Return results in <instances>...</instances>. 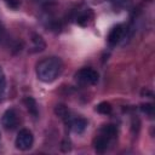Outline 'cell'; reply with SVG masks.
I'll list each match as a JSON object with an SVG mask.
<instances>
[{"mask_svg": "<svg viewBox=\"0 0 155 155\" xmlns=\"http://www.w3.org/2000/svg\"><path fill=\"white\" fill-rule=\"evenodd\" d=\"M63 71V62L58 57H46L36 64V75L42 82L54 81Z\"/></svg>", "mask_w": 155, "mask_h": 155, "instance_id": "1", "label": "cell"}, {"mask_svg": "<svg viewBox=\"0 0 155 155\" xmlns=\"http://www.w3.org/2000/svg\"><path fill=\"white\" fill-rule=\"evenodd\" d=\"M117 131L114 125H105L99 130V133L94 138L93 145L97 153H104L108 149L109 142L116 136Z\"/></svg>", "mask_w": 155, "mask_h": 155, "instance_id": "2", "label": "cell"}, {"mask_svg": "<svg viewBox=\"0 0 155 155\" xmlns=\"http://www.w3.org/2000/svg\"><path fill=\"white\" fill-rule=\"evenodd\" d=\"M75 80L82 85H94L98 81V73L92 68H82L75 74Z\"/></svg>", "mask_w": 155, "mask_h": 155, "instance_id": "3", "label": "cell"}, {"mask_svg": "<svg viewBox=\"0 0 155 155\" xmlns=\"http://www.w3.org/2000/svg\"><path fill=\"white\" fill-rule=\"evenodd\" d=\"M33 142H34V137H33V133L27 130V128H23L18 132L17 137H16V148L19 149V150H29L33 145Z\"/></svg>", "mask_w": 155, "mask_h": 155, "instance_id": "4", "label": "cell"}, {"mask_svg": "<svg viewBox=\"0 0 155 155\" xmlns=\"http://www.w3.org/2000/svg\"><path fill=\"white\" fill-rule=\"evenodd\" d=\"M1 124L6 130H13L18 125V115L15 109H7L1 119Z\"/></svg>", "mask_w": 155, "mask_h": 155, "instance_id": "5", "label": "cell"}, {"mask_svg": "<svg viewBox=\"0 0 155 155\" xmlns=\"http://www.w3.org/2000/svg\"><path fill=\"white\" fill-rule=\"evenodd\" d=\"M124 33H125V27H124L122 24L115 25V27L110 30V33H109V35H108V42H109L110 45H116V44L122 39Z\"/></svg>", "mask_w": 155, "mask_h": 155, "instance_id": "6", "label": "cell"}, {"mask_svg": "<svg viewBox=\"0 0 155 155\" xmlns=\"http://www.w3.org/2000/svg\"><path fill=\"white\" fill-rule=\"evenodd\" d=\"M68 125L75 133H82L87 126V121L82 117H75V119H70L68 121Z\"/></svg>", "mask_w": 155, "mask_h": 155, "instance_id": "7", "label": "cell"}, {"mask_svg": "<svg viewBox=\"0 0 155 155\" xmlns=\"http://www.w3.org/2000/svg\"><path fill=\"white\" fill-rule=\"evenodd\" d=\"M24 104H25L29 114H31L33 117H38L39 111H38V104H36L35 99L33 97H27V98H24Z\"/></svg>", "mask_w": 155, "mask_h": 155, "instance_id": "8", "label": "cell"}, {"mask_svg": "<svg viewBox=\"0 0 155 155\" xmlns=\"http://www.w3.org/2000/svg\"><path fill=\"white\" fill-rule=\"evenodd\" d=\"M54 113H56L62 120H64L67 124H68V121L71 119V117H70V113H69L68 108H67L64 104H58V105L56 107V109H54Z\"/></svg>", "mask_w": 155, "mask_h": 155, "instance_id": "9", "label": "cell"}, {"mask_svg": "<svg viewBox=\"0 0 155 155\" xmlns=\"http://www.w3.org/2000/svg\"><path fill=\"white\" fill-rule=\"evenodd\" d=\"M96 110H97L98 113H101V114L107 115V114H110V113H111V105H110V103H108V102H101V103L96 107Z\"/></svg>", "mask_w": 155, "mask_h": 155, "instance_id": "10", "label": "cell"}, {"mask_svg": "<svg viewBox=\"0 0 155 155\" xmlns=\"http://www.w3.org/2000/svg\"><path fill=\"white\" fill-rule=\"evenodd\" d=\"M5 91H6V79H5V75L2 74V71L0 69V102L4 98Z\"/></svg>", "mask_w": 155, "mask_h": 155, "instance_id": "11", "label": "cell"}, {"mask_svg": "<svg viewBox=\"0 0 155 155\" xmlns=\"http://www.w3.org/2000/svg\"><path fill=\"white\" fill-rule=\"evenodd\" d=\"M90 16H91V12L87 10L85 11L84 13H81L79 17H78V23L81 24V25H86L88 23V19H90Z\"/></svg>", "mask_w": 155, "mask_h": 155, "instance_id": "12", "label": "cell"}, {"mask_svg": "<svg viewBox=\"0 0 155 155\" xmlns=\"http://www.w3.org/2000/svg\"><path fill=\"white\" fill-rule=\"evenodd\" d=\"M33 41H34L35 46L39 47V50H44V47H45V42H44V40H42V38H41L40 35L34 34V35H33Z\"/></svg>", "mask_w": 155, "mask_h": 155, "instance_id": "13", "label": "cell"}, {"mask_svg": "<svg viewBox=\"0 0 155 155\" xmlns=\"http://www.w3.org/2000/svg\"><path fill=\"white\" fill-rule=\"evenodd\" d=\"M4 1L10 8H13V10H17L21 5V0H4Z\"/></svg>", "mask_w": 155, "mask_h": 155, "instance_id": "14", "label": "cell"}, {"mask_svg": "<svg viewBox=\"0 0 155 155\" xmlns=\"http://www.w3.org/2000/svg\"><path fill=\"white\" fill-rule=\"evenodd\" d=\"M142 110H143L144 113H149V114H151V113H153V105H151V104L142 105Z\"/></svg>", "mask_w": 155, "mask_h": 155, "instance_id": "15", "label": "cell"}, {"mask_svg": "<svg viewBox=\"0 0 155 155\" xmlns=\"http://www.w3.org/2000/svg\"><path fill=\"white\" fill-rule=\"evenodd\" d=\"M5 35H6V31H5V28L0 24V41H2L5 39Z\"/></svg>", "mask_w": 155, "mask_h": 155, "instance_id": "16", "label": "cell"}, {"mask_svg": "<svg viewBox=\"0 0 155 155\" xmlns=\"http://www.w3.org/2000/svg\"><path fill=\"white\" fill-rule=\"evenodd\" d=\"M0 138H1V133H0Z\"/></svg>", "mask_w": 155, "mask_h": 155, "instance_id": "17", "label": "cell"}]
</instances>
